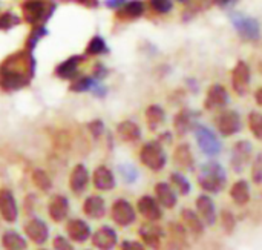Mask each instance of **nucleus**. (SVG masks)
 I'll use <instances>...</instances> for the list:
<instances>
[{
    "mask_svg": "<svg viewBox=\"0 0 262 250\" xmlns=\"http://www.w3.org/2000/svg\"><path fill=\"white\" fill-rule=\"evenodd\" d=\"M198 184L207 192H221L226 186V171L218 163H207L203 166L198 177Z\"/></svg>",
    "mask_w": 262,
    "mask_h": 250,
    "instance_id": "f257e3e1",
    "label": "nucleus"
},
{
    "mask_svg": "<svg viewBox=\"0 0 262 250\" xmlns=\"http://www.w3.org/2000/svg\"><path fill=\"white\" fill-rule=\"evenodd\" d=\"M230 20H232L233 28L236 29V32L239 34L243 40L256 41L261 38V25L256 18L243 12H235L232 14Z\"/></svg>",
    "mask_w": 262,
    "mask_h": 250,
    "instance_id": "f03ea898",
    "label": "nucleus"
},
{
    "mask_svg": "<svg viewBox=\"0 0 262 250\" xmlns=\"http://www.w3.org/2000/svg\"><path fill=\"white\" fill-rule=\"evenodd\" d=\"M140 160L146 168L158 172L166 166L167 158H166V154H164V149L161 148V144L158 141H150L143 146V149L140 152Z\"/></svg>",
    "mask_w": 262,
    "mask_h": 250,
    "instance_id": "7ed1b4c3",
    "label": "nucleus"
},
{
    "mask_svg": "<svg viewBox=\"0 0 262 250\" xmlns=\"http://www.w3.org/2000/svg\"><path fill=\"white\" fill-rule=\"evenodd\" d=\"M195 137H196V141H198V146L200 149L209 155V157H215L221 152V141L218 140V137L215 135L213 131H210L207 126H196L195 129Z\"/></svg>",
    "mask_w": 262,
    "mask_h": 250,
    "instance_id": "20e7f679",
    "label": "nucleus"
},
{
    "mask_svg": "<svg viewBox=\"0 0 262 250\" xmlns=\"http://www.w3.org/2000/svg\"><path fill=\"white\" fill-rule=\"evenodd\" d=\"M215 126L224 137H232L241 131V117L238 112L226 109L215 117Z\"/></svg>",
    "mask_w": 262,
    "mask_h": 250,
    "instance_id": "39448f33",
    "label": "nucleus"
},
{
    "mask_svg": "<svg viewBox=\"0 0 262 250\" xmlns=\"http://www.w3.org/2000/svg\"><path fill=\"white\" fill-rule=\"evenodd\" d=\"M250 66L244 60H238L235 68L232 69V86L233 91L238 95H246L249 92V83H250Z\"/></svg>",
    "mask_w": 262,
    "mask_h": 250,
    "instance_id": "423d86ee",
    "label": "nucleus"
},
{
    "mask_svg": "<svg viewBox=\"0 0 262 250\" xmlns=\"http://www.w3.org/2000/svg\"><path fill=\"white\" fill-rule=\"evenodd\" d=\"M112 220L118 224V226H130L135 221V209L132 207V204L127 200H117L112 204V211H111Z\"/></svg>",
    "mask_w": 262,
    "mask_h": 250,
    "instance_id": "0eeeda50",
    "label": "nucleus"
},
{
    "mask_svg": "<svg viewBox=\"0 0 262 250\" xmlns=\"http://www.w3.org/2000/svg\"><path fill=\"white\" fill-rule=\"evenodd\" d=\"M252 144L247 140L238 141L232 152V168L236 174H241L252 160Z\"/></svg>",
    "mask_w": 262,
    "mask_h": 250,
    "instance_id": "6e6552de",
    "label": "nucleus"
},
{
    "mask_svg": "<svg viewBox=\"0 0 262 250\" xmlns=\"http://www.w3.org/2000/svg\"><path fill=\"white\" fill-rule=\"evenodd\" d=\"M229 103V94H227V89L220 85V83H215L209 88L207 91V95H206V101H204V108L207 111H213V109H220V108H224L226 105Z\"/></svg>",
    "mask_w": 262,
    "mask_h": 250,
    "instance_id": "1a4fd4ad",
    "label": "nucleus"
},
{
    "mask_svg": "<svg viewBox=\"0 0 262 250\" xmlns=\"http://www.w3.org/2000/svg\"><path fill=\"white\" fill-rule=\"evenodd\" d=\"M0 215L6 223H14L18 218L15 198L8 189H0Z\"/></svg>",
    "mask_w": 262,
    "mask_h": 250,
    "instance_id": "9d476101",
    "label": "nucleus"
},
{
    "mask_svg": "<svg viewBox=\"0 0 262 250\" xmlns=\"http://www.w3.org/2000/svg\"><path fill=\"white\" fill-rule=\"evenodd\" d=\"M25 234L35 244H43V243H46V240L49 237V229H48L46 223L41 221L40 218H31L25 224Z\"/></svg>",
    "mask_w": 262,
    "mask_h": 250,
    "instance_id": "9b49d317",
    "label": "nucleus"
},
{
    "mask_svg": "<svg viewBox=\"0 0 262 250\" xmlns=\"http://www.w3.org/2000/svg\"><path fill=\"white\" fill-rule=\"evenodd\" d=\"M117 232L114 229H111L109 226H103L100 227L97 232H94L92 235V244L98 250H111L115 247L117 244Z\"/></svg>",
    "mask_w": 262,
    "mask_h": 250,
    "instance_id": "f8f14e48",
    "label": "nucleus"
},
{
    "mask_svg": "<svg viewBox=\"0 0 262 250\" xmlns=\"http://www.w3.org/2000/svg\"><path fill=\"white\" fill-rule=\"evenodd\" d=\"M49 217L55 223H61L68 218L69 215V201L63 195H54L49 206H48Z\"/></svg>",
    "mask_w": 262,
    "mask_h": 250,
    "instance_id": "ddd939ff",
    "label": "nucleus"
},
{
    "mask_svg": "<svg viewBox=\"0 0 262 250\" xmlns=\"http://www.w3.org/2000/svg\"><path fill=\"white\" fill-rule=\"evenodd\" d=\"M138 212L149 221H158L163 217L160 203L157 200H154L152 197H141L137 203Z\"/></svg>",
    "mask_w": 262,
    "mask_h": 250,
    "instance_id": "4468645a",
    "label": "nucleus"
},
{
    "mask_svg": "<svg viewBox=\"0 0 262 250\" xmlns=\"http://www.w3.org/2000/svg\"><path fill=\"white\" fill-rule=\"evenodd\" d=\"M196 209H198V214H200V218L209 224V226H213L215 221H216V209H215V204L212 201L210 197L207 195H200L196 198Z\"/></svg>",
    "mask_w": 262,
    "mask_h": 250,
    "instance_id": "2eb2a0df",
    "label": "nucleus"
},
{
    "mask_svg": "<svg viewBox=\"0 0 262 250\" xmlns=\"http://www.w3.org/2000/svg\"><path fill=\"white\" fill-rule=\"evenodd\" d=\"M68 235L75 243H84L91 237V227L83 220H71L66 226Z\"/></svg>",
    "mask_w": 262,
    "mask_h": 250,
    "instance_id": "dca6fc26",
    "label": "nucleus"
},
{
    "mask_svg": "<svg viewBox=\"0 0 262 250\" xmlns=\"http://www.w3.org/2000/svg\"><path fill=\"white\" fill-rule=\"evenodd\" d=\"M94 186L98 191H111L115 187V178L114 174L111 172V169H107L106 166H98L94 171Z\"/></svg>",
    "mask_w": 262,
    "mask_h": 250,
    "instance_id": "f3484780",
    "label": "nucleus"
},
{
    "mask_svg": "<svg viewBox=\"0 0 262 250\" xmlns=\"http://www.w3.org/2000/svg\"><path fill=\"white\" fill-rule=\"evenodd\" d=\"M89 183V174L88 169L83 164H77L69 177V186L75 194H81Z\"/></svg>",
    "mask_w": 262,
    "mask_h": 250,
    "instance_id": "a211bd4d",
    "label": "nucleus"
},
{
    "mask_svg": "<svg viewBox=\"0 0 262 250\" xmlns=\"http://www.w3.org/2000/svg\"><path fill=\"white\" fill-rule=\"evenodd\" d=\"M83 212L89 218H101L106 214V204L104 200L98 195H91L83 203Z\"/></svg>",
    "mask_w": 262,
    "mask_h": 250,
    "instance_id": "6ab92c4d",
    "label": "nucleus"
},
{
    "mask_svg": "<svg viewBox=\"0 0 262 250\" xmlns=\"http://www.w3.org/2000/svg\"><path fill=\"white\" fill-rule=\"evenodd\" d=\"M155 195H157V201L164 206L166 209H172L177 204V194L175 191L167 184V183H158L155 186Z\"/></svg>",
    "mask_w": 262,
    "mask_h": 250,
    "instance_id": "aec40b11",
    "label": "nucleus"
},
{
    "mask_svg": "<svg viewBox=\"0 0 262 250\" xmlns=\"http://www.w3.org/2000/svg\"><path fill=\"white\" fill-rule=\"evenodd\" d=\"M193 121H195V114L189 109H183L181 112H178L175 115L173 120V126L178 135H186L192 128H193Z\"/></svg>",
    "mask_w": 262,
    "mask_h": 250,
    "instance_id": "412c9836",
    "label": "nucleus"
},
{
    "mask_svg": "<svg viewBox=\"0 0 262 250\" xmlns=\"http://www.w3.org/2000/svg\"><path fill=\"white\" fill-rule=\"evenodd\" d=\"M173 163L181 169H190L193 166V155L189 144H180L173 154Z\"/></svg>",
    "mask_w": 262,
    "mask_h": 250,
    "instance_id": "4be33fe9",
    "label": "nucleus"
},
{
    "mask_svg": "<svg viewBox=\"0 0 262 250\" xmlns=\"http://www.w3.org/2000/svg\"><path fill=\"white\" fill-rule=\"evenodd\" d=\"M230 197H232V200H233L236 204H239V206L247 204L249 200H250V187H249V183L244 181V180L236 181V183L232 186V189H230Z\"/></svg>",
    "mask_w": 262,
    "mask_h": 250,
    "instance_id": "5701e85b",
    "label": "nucleus"
},
{
    "mask_svg": "<svg viewBox=\"0 0 262 250\" xmlns=\"http://www.w3.org/2000/svg\"><path fill=\"white\" fill-rule=\"evenodd\" d=\"M140 237L144 240V243L150 247H158L160 246V241H161V237H163V231L158 227V226H154V224H146L140 229Z\"/></svg>",
    "mask_w": 262,
    "mask_h": 250,
    "instance_id": "b1692460",
    "label": "nucleus"
},
{
    "mask_svg": "<svg viewBox=\"0 0 262 250\" xmlns=\"http://www.w3.org/2000/svg\"><path fill=\"white\" fill-rule=\"evenodd\" d=\"M117 132H118L120 138L124 140V141H137L141 137L140 128L134 121H123V123H120L118 128H117Z\"/></svg>",
    "mask_w": 262,
    "mask_h": 250,
    "instance_id": "393cba45",
    "label": "nucleus"
},
{
    "mask_svg": "<svg viewBox=\"0 0 262 250\" xmlns=\"http://www.w3.org/2000/svg\"><path fill=\"white\" fill-rule=\"evenodd\" d=\"M2 246L6 250H25L26 249V241L17 232L8 231L2 237Z\"/></svg>",
    "mask_w": 262,
    "mask_h": 250,
    "instance_id": "a878e982",
    "label": "nucleus"
},
{
    "mask_svg": "<svg viewBox=\"0 0 262 250\" xmlns=\"http://www.w3.org/2000/svg\"><path fill=\"white\" fill-rule=\"evenodd\" d=\"M183 221L187 226V229L193 234V235H201L204 227H203V220L200 218V215H196L195 212H192L190 209H184L183 211Z\"/></svg>",
    "mask_w": 262,
    "mask_h": 250,
    "instance_id": "bb28decb",
    "label": "nucleus"
},
{
    "mask_svg": "<svg viewBox=\"0 0 262 250\" xmlns=\"http://www.w3.org/2000/svg\"><path fill=\"white\" fill-rule=\"evenodd\" d=\"M146 118H147V123H149L150 129H157L164 121V111H163V108H160L157 105L149 106L147 111H146Z\"/></svg>",
    "mask_w": 262,
    "mask_h": 250,
    "instance_id": "cd10ccee",
    "label": "nucleus"
},
{
    "mask_svg": "<svg viewBox=\"0 0 262 250\" xmlns=\"http://www.w3.org/2000/svg\"><path fill=\"white\" fill-rule=\"evenodd\" d=\"M143 12H144V5L140 0H132L129 3H126L121 15H124L127 18H135V17H140Z\"/></svg>",
    "mask_w": 262,
    "mask_h": 250,
    "instance_id": "c85d7f7f",
    "label": "nucleus"
},
{
    "mask_svg": "<svg viewBox=\"0 0 262 250\" xmlns=\"http://www.w3.org/2000/svg\"><path fill=\"white\" fill-rule=\"evenodd\" d=\"M249 128H250V132L258 140H262V114L259 112L249 114Z\"/></svg>",
    "mask_w": 262,
    "mask_h": 250,
    "instance_id": "c756f323",
    "label": "nucleus"
},
{
    "mask_svg": "<svg viewBox=\"0 0 262 250\" xmlns=\"http://www.w3.org/2000/svg\"><path fill=\"white\" fill-rule=\"evenodd\" d=\"M77 63H78V58H77V57H72V58L66 60V61L57 69L58 75L63 77V78H71V77L75 74V71H77Z\"/></svg>",
    "mask_w": 262,
    "mask_h": 250,
    "instance_id": "7c9ffc66",
    "label": "nucleus"
},
{
    "mask_svg": "<svg viewBox=\"0 0 262 250\" xmlns=\"http://www.w3.org/2000/svg\"><path fill=\"white\" fill-rule=\"evenodd\" d=\"M32 181H34V184H35L40 191H48V189H51V186H52V181H51L49 175H48L45 171H35V172L32 174Z\"/></svg>",
    "mask_w": 262,
    "mask_h": 250,
    "instance_id": "2f4dec72",
    "label": "nucleus"
},
{
    "mask_svg": "<svg viewBox=\"0 0 262 250\" xmlns=\"http://www.w3.org/2000/svg\"><path fill=\"white\" fill-rule=\"evenodd\" d=\"M170 180H172V183L175 184V187H177L183 195H187V194L190 192V183L187 181V178H186L183 174L173 172V174L170 175Z\"/></svg>",
    "mask_w": 262,
    "mask_h": 250,
    "instance_id": "473e14b6",
    "label": "nucleus"
},
{
    "mask_svg": "<svg viewBox=\"0 0 262 250\" xmlns=\"http://www.w3.org/2000/svg\"><path fill=\"white\" fill-rule=\"evenodd\" d=\"M25 11H26L29 20H35V18L41 17L45 8H43V3L41 2H29V3L25 5Z\"/></svg>",
    "mask_w": 262,
    "mask_h": 250,
    "instance_id": "72a5a7b5",
    "label": "nucleus"
},
{
    "mask_svg": "<svg viewBox=\"0 0 262 250\" xmlns=\"http://www.w3.org/2000/svg\"><path fill=\"white\" fill-rule=\"evenodd\" d=\"M23 83H25V80H23L18 74H15V72L5 74L3 78H2V85H3L5 88H9V89L20 88V86H23Z\"/></svg>",
    "mask_w": 262,
    "mask_h": 250,
    "instance_id": "f704fd0d",
    "label": "nucleus"
},
{
    "mask_svg": "<svg viewBox=\"0 0 262 250\" xmlns=\"http://www.w3.org/2000/svg\"><path fill=\"white\" fill-rule=\"evenodd\" d=\"M104 51H106V45H104L103 38H100V37H94V38L89 41V45H88V52L92 54V55L101 54V52H104Z\"/></svg>",
    "mask_w": 262,
    "mask_h": 250,
    "instance_id": "c9c22d12",
    "label": "nucleus"
},
{
    "mask_svg": "<svg viewBox=\"0 0 262 250\" xmlns=\"http://www.w3.org/2000/svg\"><path fill=\"white\" fill-rule=\"evenodd\" d=\"M252 178L256 184H261L262 183V155L259 154L256 158H255V163L252 166Z\"/></svg>",
    "mask_w": 262,
    "mask_h": 250,
    "instance_id": "e433bc0d",
    "label": "nucleus"
},
{
    "mask_svg": "<svg viewBox=\"0 0 262 250\" xmlns=\"http://www.w3.org/2000/svg\"><path fill=\"white\" fill-rule=\"evenodd\" d=\"M150 6H152L157 12L166 14V12H169V11L172 9L173 3H172V0H150Z\"/></svg>",
    "mask_w": 262,
    "mask_h": 250,
    "instance_id": "4c0bfd02",
    "label": "nucleus"
},
{
    "mask_svg": "<svg viewBox=\"0 0 262 250\" xmlns=\"http://www.w3.org/2000/svg\"><path fill=\"white\" fill-rule=\"evenodd\" d=\"M54 249L55 250H75L74 246L71 244L69 240H66L64 237H57L54 240Z\"/></svg>",
    "mask_w": 262,
    "mask_h": 250,
    "instance_id": "58836bf2",
    "label": "nucleus"
},
{
    "mask_svg": "<svg viewBox=\"0 0 262 250\" xmlns=\"http://www.w3.org/2000/svg\"><path fill=\"white\" fill-rule=\"evenodd\" d=\"M120 171H121V174H123V177L126 178L127 183H134L137 180V171L132 166H127V164L126 166H121Z\"/></svg>",
    "mask_w": 262,
    "mask_h": 250,
    "instance_id": "ea45409f",
    "label": "nucleus"
},
{
    "mask_svg": "<svg viewBox=\"0 0 262 250\" xmlns=\"http://www.w3.org/2000/svg\"><path fill=\"white\" fill-rule=\"evenodd\" d=\"M92 80L91 78H81V80H78V81H75L74 85H72V91H77V92H81V91H86V89H89L91 86H92Z\"/></svg>",
    "mask_w": 262,
    "mask_h": 250,
    "instance_id": "a19ab883",
    "label": "nucleus"
},
{
    "mask_svg": "<svg viewBox=\"0 0 262 250\" xmlns=\"http://www.w3.org/2000/svg\"><path fill=\"white\" fill-rule=\"evenodd\" d=\"M223 224L227 232H232V229L235 227V218H233L232 212H229V211L223 212Z\"/></svg>",
    "mask_w": 262,
    "mask_h": 250,
    "instance_id": "79ce46f5",
    "label": "nucleus"
},
{
    "mask_svg": "<svg viewBox=\"0 0 262 250\" xmlns=\"http://www.w3.org/2000/svg\"><path fill=\"white\" fill-rule=\"evenodd\" d=\"M121 250H146L143 244L137 243V241H123Z\"/></svg>",
    "mask_w": 262,
    "mask_h": 250,
    "instance_id": "37998d69",
    "label": "nucleus"
},
{
    "mask_svg": "<svg viewBox=\"0 0 262 250\" xmlns=\"http://www.w3.org/2000/svg\"><path fill=\"white\" fill-rule=\"evenodd\" d=\"M89 129H91V132L97 137V135H100V134L103 132V123H101V121H94V123L89 124Z\"/></svg>",
    "mask_w": 262,
    "mask_h": 250,
    "instance_id": "c03bdc74",
    "label": "nucleus"
},
{
    "mask_svg": "<svg viewBox=\"0 0 262 250\" xmlns=\"http://www.w3.org/2000/svg\"><path fill=\"white\" fill-rule=\"evenodd\" d=\"M218 6H221V8H227V6H230V5H233V3H236L238 0H213Z\"/></svg>",
    "mask_w": 262,
    "mask_h": 250,
    "instance_id": "a18cd8bd",
    "label": "nucleus"
},
{
    "mask_svg": "<svg viewBox=\"0 0 262 250\" xmlns=\"http://www.w3.org/2000/svg\"><path fill=\"white\" fill-rule=\"evenodd\" d=\"M255 100H256V103L262 108V86L255 92Z\"/></svg>",
    "mask_w": 262,
    "mask_h": 250,
    "instance_id": "49530a36",
    "label": "nucleus"
},
{
    "mask_svg": "<svg viewBox=\"0 0 262 250\" xmlns=\"http://www.w3.org/2000/svg\"><path fill=\"white\" fill-rule=\"evenodd\" d=\"M124 0H111V2H107V5L109 6H118V5H121Z\"/></svg>",
    "mask_w": 262,
    "mask_h": 250,
    "instance_id": "de8ad7c7",
    "label": "nucleus"
},
{
    "mask_svg": "<svg viewBox=\"0 0 262 250\" xmlns=\"http://www.w3.org/2000/svg\"><path fill=\"white\" fill-rule=\"evenodd\" d=\"M259 72H261V74H262V61H261V63H259Z\"/></svg>",
    "mask_w": 262,
    "mask_h": 250,
    "instance_id": "09e8293b",
    "label": "nucleus"
},
{
    "mask_svg": "<svg viewBox=\"0 0 262 250\" xmlns=\"http://www.w3.org/2000/svg\"><path fill=\"white\" fill-rule=\"evenodd\" d=\"M80 2H84V0H80Z\"/></svg>",
    "mask_w": 262,
    "mask_h": 250,
    "instance_id": "8fccbe9b",
    "label": "nucleus"
},
{
    "mask_svg": "<svg viewBox=\"0 0 262 250\" xmlns=\"http://www.w3.org/2000/svg\"><path fill=\"white\" fill-rule=\"evenodd\" d=\"M181 2H184V0H181Z\"/></svg>",
    "mask_w": 262,
    "mask_h": 250,
    "instance_id": "3c124183",
    "label": "nucleus"
},
{
    "mask_svg": "<svg viewBox=\"0 0 262 250\" xmlns=\"http://www.w3.org/2000/svg\"><path fill=\"white\" fill-rule=\"evenodd\" d=\"M41 250H45V249H41Z\"/></svg>",
    "mask_w": 262,
    "mask_h": 250,
    "instance_id": "603ef678",
    "label": "nucleus"
}]
</instances>
